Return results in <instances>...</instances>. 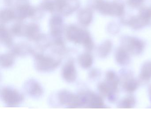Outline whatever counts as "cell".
Here are the masks:
<instances>
[{
  "label": "cell",
  "instance_id": "6da1fadb",
  "mask_svg": "<svg viewBox=\"0 0 151 118\" xmlns=\"http://www.w3.org/2000/svg\"><path fill=\"white\" fill-rule=\"evenodd\" d=\"M96 7L99 12L105 15L122 16L124 12V7L122 3L109 2L105 0H98Z\"/></svg>",
  "mask_w": 151,
  "mask_h": 118
},
{
  "label": "cell",
  "instance_id": "7a4b0ae2",
  "mask_svg": "<svg viewBox=\"0 0 151 118\" xmlns=\"http://www.w3.org/2000/svg\"><path fill=\"white\" fill-rule=\"evenodd\" d=\"M68 38L76 43H83L88 50H91L93 47V42L89 33L74 26L70 27L67 31Z\"/></svg>",
  "mask_w": 151,
  "mask_h": 118
},
{
  "label": "cell",
  "instance_id": "3957f363",
  "mask_svg": "<svg viewBox=\"0 0 151 118\" xmlns=\"http://www.w3.org/2000/svg\"><path fill=\"white\" fill-rule=\"evenodd\" d=\"M60 63V60H57L51 57L46 56L41 54L35 56V67L37 70L40 71H53L59 66Z\"/></svg>",
  "mask_w": 151,
  "mask_h": 118
},
{
  "label": "cell",
  "instance_id": "277c9868",
  "mask_svg": "<svg viewBox=\"0 0 151 118\" xmlns=\"http://www.w3.org/2000/svg\"><path fill=\"white\" fill-rule=\"evenodd\" d=\"M151 19L150 8H144L140 9L137 15L132 17L126 21V23L132 29L139 30L148 25Z\"/></svg>",
  "mask_w": 151,
  "mask_h": 118
},
{
  "label": "cell",
  "instance_id": "5b68a950",
  "mask_svg": "<svg viewBox=\"0 0 151 118\" xmlns=\"http://www.w3.org/2000/svg\"><path fill=\"white\" fill-rule=\"evenodd\" d=\"M58 99L61 104L70 108H77L84 106L80 94L75 95L66 90H62L58 94Z\"/></svg>",
  "mask_w": 151,
  "mask_h": 118
},
{
  "label": "cell",
  "instance_id": "8992f818",
  "mask_svg": "<svg viewBox=\"0 0 151 118\" xmlns=\"http://www.w3.org/2000/svg\"><path fill=\"white\" fill-rule=\"evenodd\" d=\"M1 99L8 106L19 105L24 100V96L16 90L9 87L4 88L1 93Z\"/></svg>",
  "mask_w": 151,
  "mask_h": 118
},
{
  "label": "cell",
  "instance_id": "52a82bcc",
  "mask_svg": "<svg viewBox=\"0 0 151 118\" xmlns=\"http://www.w3.org/2000/svg\"><path fill=\"white\" fill-rule=\"evenodd\" d=\"M122 47L129 53L134 55L141 54L145 47L144 42L139 39L131 37H125L122 39Z\"/></svg>",
  "mask_w": 151,
  "mask_h": 118
},
{
  "label": "cell",
  "instance_id": "ba28073f",
  "mask_svg": "<svg viewBox=\"0 0 151 118\" xmlns=\"http://www.w3.org/2000/svg\"><path fill=\"white\" fill-rule=\"evenodd\" d=\"M83 99L84 106L93 108L104 107V103L101 97L90 91H85L79 94Z\"/></svg>",
  "mask_w": 151,
  "mask_h": 118
},
{
  "label": "cell",
  "instance_id": "9c48e42d",
  "mask_svg": "<svg viewBox=\"0 0 151 118\" xmlns=\"http://www.w3.org/2000/svg\"><path fill=\"white\" fill-rule=\"evenodd\" d=\"M63 78L68 82H73L77 78V72L73 61H70L64 65L62 71Z\"/></svg>",
  "mask_w": 151,
  "mask_h": 118
},
{
  "label": "cell",
  "instance_id": "30bf717a",
  "mask_svg": "<svg viewBox=\"0 0 151 118\" xmlns=\"http://www.w3.org/2000/svg\"><path fill=\"white\" fill-rule=\"evenodd\" d=\"M25 88L28 94L34 97H39L42 95L43 89L38 82L34 80H30L26 82Z\"/></svg>",
  "mask_w": 151,
  "mask_h": 118
},
{
  "label": "cell",
  "instance_id": "8fae6325",
  "mask_svg": "<svg viewBox=\"0 0 151 118\" xmlns=\"http://www.w3.org/2000/svg\"><path fill=\"white\" fill-rule=\"evenodd\" d=\"M115 59L119 64L125 65L129 61V53L123 48L120 47L116 52Z\"/></svg>",
  "mask_w": 151,
  "mask_h": 118
},
{
  "label": "cell",
  "instance_id": "7c38bea8",
  "mask_svg": "<svg viewBox=\"0 0 151 118\" xmlns=\"http://www.w3.org/2000/svg\"><path fill=\"white\" fill-rule=\"evenodd\" d=\"M98 89L102 95L108 97L111 101L114 100V94L116 92L111 89L106 82L100 83L98 86Z\"/></svg>",
  "mask_w": 151,
  "mask_h": 118
},
{
  "label": "cell",
  "instance_id": "4fadbf2b",
  "mask_svg": "<svg viewBox=\"0 0 151 118\" xmlns=\"http://www.w3.org/2000/svg\"><path fill=\"white\" fill-rule=\"evenodd\" d=\"M106 82L114 92H116L119 85V80L117 75L114 72L109 71L107 72Z\"/></svg>",
  "mask_w": 151,
  "mask_h": 118
},
{
  "label": "cell",
  "instance_id": "5bb4252c",
  "mask_svg": "<svg viewBox=\"0 0 151 118\" xmlns=\"http://www.w3.org/2000/svg\"><path fill=\"white\" fill-rule=\"evenodd\" d=\"M138 85V82L130 76H127L123 83L124 88L129 93L135 91L137 89Z\"/></svg>",
  "mask_w": 151,
  "mask_h": 118
},
{
  "label": "cell",
  "instance_id": "9a60e30c",
  "mask_svg": "<svg viewBox=\"0 0 151 118\" xmlns=\"http://www.w3.org/2000/svg\"><path fill=\"white\" fill-rule=\"evenodd\" d=\"M78 63L81 67L84 69H88L92 65L93 58L89 53L82 54L78 58Z\"/></svg>",
  "mask_w": 151,
  "mask_h": 118
},
{
  "label": "cell",
  "instance_id": "2e32d148",
  "mask_svg": "<svg viewBox=\"0 0 151 118\" xmlns=\"http://www.w3.org/2000/svg\"><path fill=\"white\" fill-rule=\"evenodd\" d=\"M113 44L111 41H106L99 47L98 49L99 56L101 58L106 57L111 52Z\"/></svg>",
  "mask_w": 151,
  "mask_h": 118
},
{
  "label": "cell",
  "instance_id": "e0dca14e",
  "mask_svg": "<svg viewBox=\"0 0 151 118\" xmlns=\"http://www.w3.org/2000/svg\"><path fill=\"white\" fill-rule=\"evenodd\" d=\"M139 78L144 81H148L151 79V62L145 63L141 68Z\"/></svg>",
  "mask_w": 151,
  "mask_h": 118
},
{
  "label": "cell",
  "instance_id": "ac0fdd59",
  "mask_svg": "<svg viewBox=\"0 0 151 118\" xmlns=\"http://www.w3.org/2000/svg\"><path fill=\"white\" fill-rule=\"evenodd\" d=\"M13 54H4L1 56V65L4 68L11 67L14 63V58Z\"/></svg>",
  "mask_w": 151,
  "mask_h": 118
},
{
  "label": "cell",
  "instance_id": "d6986e66",
  "mask_svg": "<svg viewBox=\"0 0 151 118\" xmlns=\"http://www.w3.org/2000/svg\"><path fill=\"white\" fill-rule=\"evenodd\" d=\"M135 99L132 96H129L122 100L118 105V107L123 108H130L135 105Z\"/></svg>",
  "mask_w": 151,
  "mask_h": 118
},
{
  "label": "cell",
  "instance_id": "ffe728a7",
  "mask_svg": "<svg viewBox=\"0 0 151 118\" xmlns=\"http://www.w3.org/2000/svg\"><path fill=\"white\" fill-rule=\"evenodd\" d=\"M62 21L59 18H54L51 22V29L52 33L57 35L60 33L61 28Z\"/></svg>",
  "mask_w": 151,
  "mask_h": 118
},
{
  "label": "cell",
  "instance_id": "44dd1931",
  "mask_svg": "<svg viewBox=\"0 0 151 118\" xmlns=\"http://www.w3.org/2000/svg\"><path fill=\"white\" fill-rule=\"evenodd\" d=\"M1 35L3 42L7 45H10L11 43V39L9 38V35L5 29H1Z\"/></svg>",
  "mask_w": 151,
  "mask_h": 118
},
{
  "label": "cell",
  "instance_id": "7402d4cb",
  "mask_svg": "<svg viewBox=\"0 0 151 118\" xmlns=\"http://www.w3.org/2000/svg\"><path fill=\"white\" fill-rule=\"evenodd\" d=\"M144 0H128V4L130 7L132 8H137L140 7Z\"/></svg>",
  "mask_w": 151,
  "mask_h": 118
},
{
  "label": "cell",
  "instance_id": "603a6c76",
  "mask_svg": "<svg viewBox=\"0 0 151 118\" xmlns=\"http://www.w3.org/2000/svg\"><path fill=\"white\" fill-rule=\"evenodd\" d=\"M99 72L97 70L93 69L92 70L89 74V76L91 79H94V78H97L99 76Z\"/></svg>",
  "mask_w": 151,
  "mask_h": 118
},
{
  "label": "cell",
  "instance_id": "cb8c5ba5",
  "mask_svg": "<svg viewBox=\"0 0 151 118\" xmlns=\"http://www.w3.org/2000/svg\"><path fill=\"white\" fill-rule=\"evenodd\" d=\"M148 91H149V95L151 97V85L149 87V89H148Z\"/></svg>",
  "mask_w": 151,
  "mask_h": 118
},
{
  "label": "cell",
  "instance_id": "d4e9b609",
  "mask_svg": "<svg viewBox=\"0 0 151 118\" xmlns=\"http://www.w3.org/2000/svg\"><path fill=\"white\" fill-rule=\"evenodd\" d=\"M150 10H151V7L150 8Z\"/></svg>",
  "mask_w": 151,
  "mask_h": 118
}]
</instances>
